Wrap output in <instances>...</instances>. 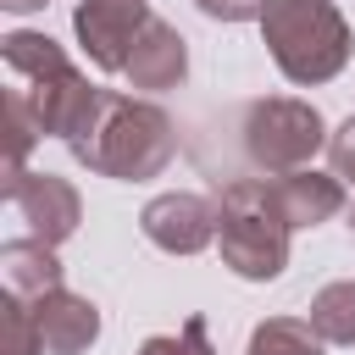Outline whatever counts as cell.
<instances>
[{"label":"cell","instance_id":"18","mask_svg":"<svg viewBox=\"0 0 355 355\" xmlns=\"http://www.w3.org/2000/svg\"><path fill=\"white\" fill-rule=\"evenodd\" d=\"M211 22H261V11H266V0H194Z\"/></svg>","mask_w":355,"mask_h":355},{"label":"cell","instance_id":"7","mask_svg":"<svg viewBox=\"0 0 355 355\" xmlns=\"http://www.w3.org/2000/svg\"><path fill=\"white\" fill-rule=\"evenodd\" d=\"M6 200L22 211L28 239H44L50 250H55L61 239H72L78 222H83V200H78V189H72L67 178H55V172H22V178H6Z\"/></svg>","mask_w":355,"mask_h":355},{"label":"cell","instance_id":"12","mask_svg":"<svg viewBox=\"0 0 355 355\" xmlns=\"http://www.w3.org/2000/svg\"><path fill=\"white\" fill-rule=\"evenodd\" d=\"M0 272H6V294L17 300H44L50 288H61V261L44 239H6L0 244Z\"/></svg>","mask_w":355,"mask_h":355},{"label":"cell","instance_id":"15","mask_svg":"<svg viewBox=\"0 0 355 355\" xmlns=\"http://www.w3.org/2000/svg\"><path fill=\"white\" fill-rule=\"evenodd\" d=\"M0 333H6V355H44V338H39L33 305L17 300V294L0 300Z\"/></svg>","mask_w":355,"mask_h":355},{"label":"cell","instance_id":"5","mask_svg":"<svg viewBox=\"0 0 355 355\" xmlns=\"http://www.w3.org/2000/svg\"><path fill=\"white\" fill-rule=\"evenodd\" d=\"M239 144H244V161L255 172L283 178V172L311 166V155L327 144V128H322V111L311 100L266 94V100H250L239 111Z\"/></svg>","mask_w":355,"mask_h":355},{"label":"cell","instance_id":"11","mask_svg":"<svg viewBox=\"0 0 355 355\" xmlns=\"http://www.w3.org/2000/svg\"><path fill=\"white\" fill-rule=\"evenodd\" d=\"M266 189H272V205L283 211L288 227H316V222H327V216L344 211V178L316 172V166L283 172V178H272Z\"/></svg>","mask_w":355,"mask_h":355},{"label":"cell","instance_id":"10","mask_svg":"<svg viewBox=\"0 0 355 355\" xmlns=\"http://www.w3.org/2000/svg\"><path fill=\"white\" fill-rule=\"evenodd\" d=\"M33 322L44 338V355H83L100 338V311L94 300L72 294V288H50L44 300H33Z\"/></svg>","mask_w":355,"mask_h":355},{"label":"cell","instance_id":"17","mask_svg":"<svg viewBox=\"0 0 355 355\" xmlns=\"http://www.w3.org/2000/svg\"><path fill=\"white\" fill-rule=\"evenodd\" d=\"M327 161H333V178L355 183V116H344L338 133H327Z\"/></svg>","mask_w":355,"mask_h":355},{"label":"cell","instance_id":"8","mask_svg":"<svg viewBox=\"0 0 355 355\" xmlns=\"http://www.w3.org/2000/svg\"><path fill=\"white\" fill-rule=\"evenodd\" d=\"M139 227L155 250L166 255H200L211 239H216V200L205 194H189V189H172V194H155L144 211H139Z\"/></svg>","mask_w":355,"mask_h":355},{"label":"cell","instance_id":"9","mask_svg":"<svg viewBox=\"0 0 355 355\" xmlns=\"http://www.w3.org/2000/svg\"><path fill=\"white\" fill-rule=\"evenodd\" d=\"M122 78L133 89H178L189 78V44H183V33L172 22H161V17H150L144 33L133 39V55H128Z\"/></svg>","mask_w":355,"mask_h":355},{"label":"cell","instance_id":"19","mask_svg":"<svg viewBox=\"0 0 355 355\" xmlns=\"http://www.w3.org/2000/svg\"><path fill=\"white\" fill-rule=\"evenodd\" d=\"M0 6H6V11H11V17H22V11H44V6H50V0H0Z\"/></svg>","mask_w":355,"mask_h":355},{"label":"cell","instance_id":"3","mask_svg":"<svg viewBox=\"0 0 355 355\" xmlns=\"http://www.w3.org/2000/svg\"><path fill=\"white\" fill-rule=\"evenodd\" d=\"M261 39L288 83H327L349 61V22L333 0H266Z\"/></svg>","mask_w":355,"mask_h":355},{"label":"cell","instance_id":"2","mask_svg":"<svg viewBox=\"0 0 355 355\" xmlns=\"http://www.w3.org/2000/svg\"><path fill=\"white\" fill-rule=\"evenodd\" d=\"M0 55H6V67L28 83L22 94H28V105H33V116H39L44 133H55V139L72 144V139L94 122L105 89H94V83L67 61V50H61L50 33H22V28H17V33L0 39Z\"/></svg>","mask_w":355,"mask_h":355},{"label":"cell","instance_id":"6","mask_svg":"<svg viewBox=\"0 0 355 355\" xmlns=\"http://www.w3.org/2000/svg\"><path fill=\"white\" fill-rule=\"evenodd\" d=\"M144 22H150V0H78V11H72V33L100 72L128 67Z\"/></svg>","mask_w":355,"mask_h":355},{"label":"cell","instance_id":"13","mask_svg":"<svg viewBox=\"0 0 355 355\" xmlns=\"http://www.w3.org/2000/svg\"><path fill=\"white\" fill-rule=\"evenodd\" d=\"M305 322H311V333H316L322 344H355V283L344 277V283L316 288Z\"/></svg>","mask_w":355,"mask_h":355},{"label":"cell","instance_id":"14","mask_svg":"<svg viewBox=\"0 0 355 355\" xmlns=\"http://www.w3.org/2000/svg\"><path fill=\"white\" fill-rule=\"evenodd\" d=\"M244 355H322V338L300 316H266V322H255Z\"/></svg>","mask_w":355,"mask_h":355},{"label":"cell","instance_id":"16","mask_svg":"<svg viewBox=\"0 0 355 355\" xmlns=\"http://www.w3.org/2000/svg\"><path fill=\"white\" fill-rule=\"evenodd\" d=\"M139 355H216L211 349V333H205V316H189L178 333H155L139 344Z\"/></svg>","mask_w":355,"mask_h":355},{"label":"cell","instance_id":"1","mask_svg":"<svg viewBox=\"0 0 355 355\" xmlns=\"http://www.w3.org/2000/svg\"><path fill=\"white\" fill-rule=\"evenodd\" d=\"M89 172L100 178H116V183H144V178H161L178 155V128L161 105L150 100H133V94H116L105 89L94 122L67 144Z\"/></svg>","mask_w":355,"mask_h":355},{"label":"cell","instance_id":"4","mask_svg":"<svg viewBox=\"0 0 355 355\" xmlns=\"http://www.w3.org/2000/svg\"><path fill=\"white\" fill-rule=\"evenodd\" d=\"M288 222L272 205L266 178H233L216 194V244L244 283H272L288 266Z\"/></svg>","mask_w":355,"mask_h":355},{"label":"cell","instance_id":"20","mask_svg":"<svg viewBox=\"0 0 355 355\" xmlns=\"http://www.w3.org/2000/svg\"><path fill=\"white\" fill-rule=\"evenodd\" d=\"M349 227H355V205H349Z\"/></svg>","mask_w":355,"mask_h":355}]
</instances>
